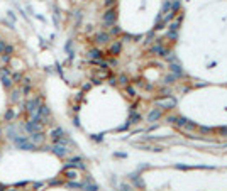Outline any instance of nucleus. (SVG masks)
Returning a JSON list of instances; mask_svg holds the SVG:
<instances>
[{
	"label": "nucleus",
	"instance_id": "nucleus-1",
	"mask_svg": "<svg viewBox=\"0 0 227 191\" xmlns=\"http://www.w3.org/2000/svg\"><path fill=\"white\" fill-rule=\"evenodd\" d=\"M14 144L19 149H24V151H34V149H36V144L31 142L29 137H15Z\"/></svg>",
	"mask_w": 227,
	"mask_h": 191
},
{
	"label": "nucleus",
	"instance_id": "nucleus-2",
	"mask_svg": "<svg viewBox=\"0 0 227 191\" xmlns=\"http://www.w3.org/2000/svg\"><path fill=\"white\" fill-rule=\"evenodd\" d=\"M0 81L4 83L5 88H10L12 85H14V81H12V71L9 70L7 66L0 68Z\"/></svg>",
	"mask_w": 227,
	"mask_h": 191
},
{
	"label": "nucleus",
	"instance_id": "nucleus-3",
	"mask_svg": "<svg viewBox=\"0 0 227 191\" xmlns=\"http://www.w3.org/2000/svg\"><path fill=\"white\" fill-rule=\"evenodd\" d=\"M41 102H43V100H41V96H36V98L27 100L24 107H26V110L29 112V114H32V112H37V108L41 107Z\"/></svg>",
	"mask_w": 227,
	"mask_h": 191
},
{
	"label": "nucleus",
	"instance_id": "nucleus-4",
	"mask_svg": "<svg viewBox=\"0 0 227 191\" xmlns=\"http://www.w3.org/2000/svg\"><path fill=\"white\" fill-rule=\"evenodd\" d=\"M110 76V71L109 68H100V70L95 71V74H93V83H100L102 80H105V78Z\"/></svg>",
	"mask_w": 227,
	"mask_h": 191
},
{
	"label": "nucleus",
	"instance_id": "nucleus-5",
	"mask_svg": "<svg viewBox=\"0 0 227 191\" xmlns=\"http://www.w3.org/2000/svg\"><path fill=\"white\" fill-rule=\"evenodd\" d=\"M51 139L53 142H61V144H66V137H65V132H63V129H54L51 132Z\"/></svg>",
	"mask_w": 227,
	"mask_h": 191
},
{
	"label": "nucleus",
	"instance_id": "nucleus-6",
	"mask_svg": "<svg viewBox=\"0 0 227 191\" xmlns=\"http://www.w3.org/2000/svg\"><path fill=\"white\" fill-rule=\"evenodd\" d=\"M24 127H26V130H27V132H31V134H32V132H43V124L34 122V120H29Z\"/></svg>",
	"mask_w": 227,
	"mask_h": 191
},
{
	"label": "nucleus",
	"instance_id": "nucleus-7",
	"mask_svg": "<svg viewBox=\"0 0 227 191\" xmlns=\"http://www.w3.org/2000/svg\"><path fill=\"white\" fill-rule=\"evenodd\" d=\"M158 105H159V107L161 108H175V105H176V100L175 98H171V96H166L165 100H158Z\"/></svg>",
	"mask_w": 227,
	"mask_h": 191
},
{
	"label": "nucleus",
	"instance_id": "nucleus-8",
	"mask_svg": "<svg viewBox=\"0 0 227 191\" xmlns=\"http://www.w3.org/2000/svg\"><path fill=\"white\" fill-rule=\"evenodd\" d=\"M115 19H117V14H115V10H114V9H109V10L103 14V22L109 24V26H114Z\"/></svg>",
	"mask_w": 227,
	"mask_h": 191
},
{
	"label": "nucleus",
	"instance_id": "nucleus-9",
	"mask_svg": "<svg viewBox=\"0 0 227 191\" xmlns=\"http://www.w3.org/2000/svg\"><path fill=\"white\" fill-rule=\"evenodd\" d=\"M53 152H54L56 156H59V157H63V156H66L68 149L65 147V144H61V142H56L54 146H53Z\"/></svg>",
	"mask_w": 227,
	"mask_h": 191
},
{
	"label": "nucleus",
	"instance_id": "nucleus-10",
	"mask_svg": "<svg viewBox=\"0 0 227 191\" xmlns=\"http://www.w3.org/2000/svg\"><path fill=\"white\" fill-rule=\"evenodd\" d=\"M29 140L32 144H43L44 142V135H43V132H32L29 135Z\"/></svg>",
	"mask_w": 227,
	"mask_h": 191
},
{
	"label": "nucleus",
	"instance_id": "nucleus-11",
	"mask_svg": "<svg viewBox=\"0 0 227 191\" xmlns=\"http://www.w3.org/2000/svg\"><path fill=\"white\" fill-rule=\"evenodd\" d=\"M65 174H66V178H70V179H75V178L78 176V171H76V169H71V168H66Z\"/></svg>",
	"mask_w": 227,
	"mask_h": 191
},
{
	"label": "nucleus",
	"instance_id": "nucleus-12",
	"mask_svg": "<svg viewBox=\"0 0 227 191\" xmlns=\"http://www.w3.org/2000/svg\"><path fill=\"white\" fill-rule=\"evenodd\" d=\"M90 58H92L93 61H99V59H102V52H100L99 49H92V51H90Z\"/></svg>",
	"mask_w": 227,
	"mask_h": 191
},
{
	"label": "nucleus",
	"instance_id": "nucleus-13",
	"mask_svg": "<svg viewBox=\"0 0 227 191\" xmlns=\"http://www.w3.org/2000/svg\"><path fill=\"white\" fill-rule=\"evenodd\" d=\"M159 117H161V112H159V110H153V112L149 114V117H147V120H149V122H154V120H158Z\"/></svg>",
	"mask_w": 227,
	"mask_h": 191
},
{
	"label": "nucleus",
	"instance_id": "nucleus-14",
	"mask_svg": "<svg viewBox=\"0 0 227 191\" xmlns=\"http://www.w3.org/2000/svg\"><path fill=\"white\" fill-rule=\"evenodd\" d=\"M107 41H109V34L102 32V34H99V36H97V42H99V44H105Z\"/></svg>",
	"mask_w": 227,
	"mask_h": 191
},
{
	"label": "nucleus",
	"instance_id": "nucleus-15",
	"mask_svg": "<svg viewBox=\"0 0 227 191\" xmlns=\"http://www.w3.org/2000/svg\"><path fill=\"white\" fill-rule=\"evenodd\" d=\"M121 42H114L112 44V48H110V52H112V54H119V52H121Z\"/></svg>",
	"mask_w": 227,
	"mask_h": 191
},
{
	"label": "nucleus",
	"instance_id": "nucleus-16",
	"mask_svg": "<svg viewBox=\"0 0 227 191\" xmlns=\"http://www.w3.org/2000/svg\"><path fill=\"white\" fill-rule=\"evenodd\" d=\"M15 115H17V114H15V112L10 108V110H7V114H5V120H7V122L14 120V118H15Z\"/></svg>",
	"mask_w": 227,
	"mask_h": 191
},
{
	"label": "nucleus",
	"instance_id": "nucleus-17",
	"mask_svg": "<svg viewBox=\"0 0 227 191\" xmlns=\"http://www.w3.org/2000/svg\"><path fill=\"white\" fill-rule=\"evenodd\" d=\"M22 73H12V81L14 83H20V80H22Z\"/></svg>",
	"mask_w": 227,
	"mask_h": 191
},
{
	"label": "nucleus",
	"instance_id": "nucleus-18",
	"mask_svg": "<svg viewBox=\"0 0 227 191\" xmlns=\"http://www.w3.org/2000/svg\"><path fill=\"white\" fill-rule=\"evenodd\" d=\"M19 95H20V92H19V90H15V92H12V95H10V100L12 102H19Z\"/></svg>",
	"mask_w": 227,
	"mask_h": 191
},
{
	"label": "nucleus",
	"instance_id": "nucleus-19",
	"mask_svg": "<svg viewBox=\"0 0 227 191\" xmlns=\"http://www.w3.org/2000/svg\"><path fill=\"white\" fill-rule=\"evenodd\" d=\"M4 54H7V56H12V54H14V46H5ZM0 56H2V54H0Z\"/></svg>",
	"mask_w": 227,
	"mask_h": 191
},
{
	"label": "nucleus",
	"instance_id": "nucleus-20",
	"mask_svg": "<svg viewBox=\"0 0 227 191\" xmlns=\"http://www.w3.org/2000/svg\"><path fill=\"white\" fill-rule=\"evenodd\" d=\"M103 5H105L107 9H112L114 5H115V0H103Z\"/></svg>",
	"mask_w": 227,
	"mask_h": 191
},
{
	"label": "nucleus",
	"instance_id": "nucleus-21",
	"mask_svg": "<svg viewBox=\"0 0 227 191\" xmlns=\"http://www.w3.org/2000/svg\"><path fill=\"white\" fill-rule=\"evenodd\" d=\"M119 81H121V85H125V86H127V76H124V74H122V76L121 78H119Z\"/></svg>",
	"mask_w": 227,
	"mask_h": 191
},
{
	"label": "nucleus",
	"instance_id": "nucleus-22",
	"mask_svg": "<svg viewBox=\"0 0 227 191\" xmlns=\"http://www.w3.org/2000/svg\"><path fill=\"white\" fill-rule=\"evenodd\" d=\"M5 46H7V44H5V42H4L2 39H0V54H4V51H5Z\"/></svg>",
	"mask_w": 227,
	"mask_h": 191
},
{
	"label": "nucleus",
	"instance_id": "nucleus-23",
	"mask_svg": "<svg viewBox=\"0 0 227 191\" xmlns=\"http://www.w3.org/2000/svg\"><path fill=\"white\" fill-rule=\"evenodd\" d=\"M171 70H173V71H175V73H176V74H183V70H180V68H178V66H171Z\"/></svg>",
	"mask_w": 227,
	"mask_h": 191
},
{
	"label": "nucleus",
	"instance_id": "nucleus-24",
	"mask_svg": "<svg viewBox=\"0 0 227 191\" xmlns=\"http://www.w3.org/2000/svg\"><path fill=\"white\" fill-rule=\"evenodd\" d=\"M127 93H129V96H131V98H134V96H136V92L131 88V86H127Z\"/></svg>",
	"mask_w": 227,
	"mask_h": 191
},
{
	"label": "nucleus",
	"instance_id": "nucleus-25",
	"mask_svg": "<svg viewBox=\"0 0 227 191\" xmlns=\"http://www.w3.org/2000/svg\"><path fill=\"white\" fill-rule=\"evenodd\" d=\"M10 58H12V56H7V54H2V61H4L5 64H7L9 61H10Z\"/></svg>",
	"mask_w": 227,
	"mask_h": 191
},
{
	"label": "nucleus",
	"instance_id": "nucleus-26",
	"mask_svg": "<svg viewBox=\"0 0 227 191\" xmlns=\"http://www.w3.org/2000/svg\"><path fill=\"white\" fill-rule=\"evenodd\" d=\"M34 188H36L37 191H41V189L44 188V184H43V183H36V184H34Z\"/></svg>",
	"mask_w": 227,
	"mask_h": 191
},
{
	"label": "nucleus",
	"instance_id": "nucleus-27",
	"mask_svg": "<svg viewBox=\"0 0 227 191\" xmlns=\"http://www.w3.org/2000/svg\"><path fill=\"white\" fill-rule=\"evenodd\" d=\"M139 115H132V118H131V124H136V122H137V120H139Z\"/></svg>",
	"mask_w": 227,
	"mask_h": 191
},
{
	"label": "nucleus",
	"instance_id": "nucleus-28",
	"mask_svg": "<svg viewBox=\"0 0 227 191\" xmlns=\"http://www.w3.org/2000/svg\"><path fill=\"white\" fill-rule=\"evenodd\" d=\"M68 188H81V184H78V183H68Z\"/></svg>",
	"mask_w": 227,
	"mask_h": 191
},
{
	"label": "nucleus",
	"instance_id": "nucleus-29",
	"mask_svg": "<svg viewBox=\"0 0 227 191\" xmlns=\"http://www.w3.org/2000/svg\"><path fill=\"white\" fill-rule=\"evenodd\" d=\"M119 32H121V31H119L117 27H112V34H119Z\"/></svg>",
	"mask_w": 227,
	"mask_h": 191
},
{
	"label": "nucleus",
	"instance_id": "nucleus-30",
	"mask_svg": "<svg viewBox=\"0 0 227 191\" xmlns=\"http://www.w3.org/2000/svg\"><path fill=\"white\" fill-rule=\"evenodd\" d=\"M0 191H5V186H4V184H0Z\"/></svg>",
	"mask_w": 227,
	"mask_h": 191
},
{
	"label": "nucleus",
	"instance_id": "nucleus-31",
	"mask_svg": "<svg viewBox=\"0 0 227 191\" xmlns=\"http://www.w3.org/2000/svg\"><path fill=\"white\" fill-rule=\"evenodd\" d=\"M5 191H17L15 188H10V189H5Z\"/></svg>",
	"mask_w": 227,
	"mask_h": 191
}]
</instances>
